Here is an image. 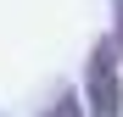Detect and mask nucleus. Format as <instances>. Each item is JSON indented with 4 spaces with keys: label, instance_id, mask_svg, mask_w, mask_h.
Returning <instances> with one entry per match:
<instances>
[{
    "label": "nucleus",
    "instance_id": "1",
    "mask_svg": "<svg viewBox=\"0 0 123 117\" xmlns=\"http://www.w3.org/2000/svg\"><path fill=\"white\" fill-rule=\"evenodd\" d=\"M117 39H101L84 61V111L90 117H123V78H117Z\"/></svg>",
    "mask_w": 123,
    "mask_h": 117
},
{
    "label": "nucleus",
    "instance_id": "2",
    "mask_svg": "<svg viewBox=\"0 0 123 117\" xmlns=\"http://www.w3.org/2000/svg\"><path fill=\"white\" fill-rule=\"evenodd\" d=\"M39 117H90V111L78 106V95H73V89H62V95H56V100L39 111Z\"/></svg>",
    "mask_w": 123,
    "mask_h": 117
},
{
    "label": "nucleus",
    "instance_id": "3",
    "mask_svg": "<svg viewBox=\"0 0 123 117\" xmlns=\"http://www.w3.org/2000/svg\"><path fill=\"white\" fill-rule=\"evenodd\" d=\"M112 11H117V33L112 39H117V50H123V0H112Z\"/></svg>",
    "mask_w": 123,
    "mask_h": 117
}]
</instances>
